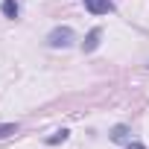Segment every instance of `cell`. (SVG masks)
Returning <instances> with one entry per match:
<instances>
[{"label": "cell", "mask_w": 149, "mask_h": 149, "mask_svg": "<svg viewBox=\"0 0 149 149\" xmlns=\"http://www.w3.org/2000/svg\"><path fill=\"white\" fill-rule=\"evenodd\" d=\"M73 41H76V35H73L70 26H56V29H50V35H47V44H50L53 50H67Z\"/></svg>", "instance_id": "cell-1"}, {"label": "cell", "mask_w": 149, "mask_h": 149, "mask_svg": "<svg viewBox=\"0 0 149 149\" xmlns=\"http://www.w3.org/2000/svg\"><path fill=\"white\" fill-rule=\"evenodd\" d=\"M82 3H85V9L91 15H108V12H114L111 0H82Z\"/></svg>", "instance_id": "cell-2"}, {"label": "cell", "mask_w": 149, "mask_h": 149, "mask_svg": "<svg viewBox=\"0 0 149 149\" xmlns=\"http://www.w3.org/2000/svg\"><path fill=\"white\" fill-rule=\"evenodd\" d=\"M100 38H102V29H100V26H94V29L88 32V38L82 41V50H85V53H94V50L100 47Z\"/></svg>", "instance_id": "cell-3"}, {"label": "cell", "mask_w": 149, "mask_h": 149, "mask_svg": "<svg viewBox=\"0 0 149 149\" xmlns=\"http://www.w3.org/2000/svg\"><path fill=\"white\" fill-rule=\"evenodd\" d=\"M114 143H129V137H132V129L126 126V123H117L114 129H111V134H108Z\"/></svg>", "instance_id": "cell-4"}, {"label": "cell", "mask_w": 149, "mask_h": 149, "mask_svg": "<svg viewBox=\"0 0 149 149\" xmlns=\"http://www.w3.org/2000/svg\"><path fill=\"white\" fill-rule=\"evenodd\" d=\"M67 137H70V132H67V129H58V132H53V134L47 137V146H56V143H64Z\"/></svg>", "instance_id": "cell-5"}, {"label": "cell", "mask_w": 149, "mask_h": 149, "mask_svg": "<svg viewBox=\"0 0 149 149\" xmlns=\"http://www.w3.org/2000/svg\"><path fill=\"white\" fill-rule=\"evenodd\" d=\"M0 9H3V15L6 18H18V0H3V6H0Z\"/></svg>", "instance_id": "cell-6"}, {"label": "cell", "mask_w": 149, "mask_h": 149, "mask_svg": "<svg viewBox=\"0 0 149 149\" xmlns=\"http://www.w3.org/2000/svg\"><path fill=\"white\" fill-rule=\"evenodd\" d=\"M9 134H18V123H0V140Z\"/></svg>", "instance_id": "cell-7"}, {"label": "cell", "mask_w": 149, "mask_h": 149, "mask_svg": "<svg viewBox=\"0 0 149 149\" xmlns=\"http://www.w3.org/2000/svg\"><path fill=\"white\" fill-rule=\"evenodd\" d=\"M126 149H146V146H143V143H132V140H129V143H126Z\"/></svg>", "instance_id": "cell-8"}]
</instances>
